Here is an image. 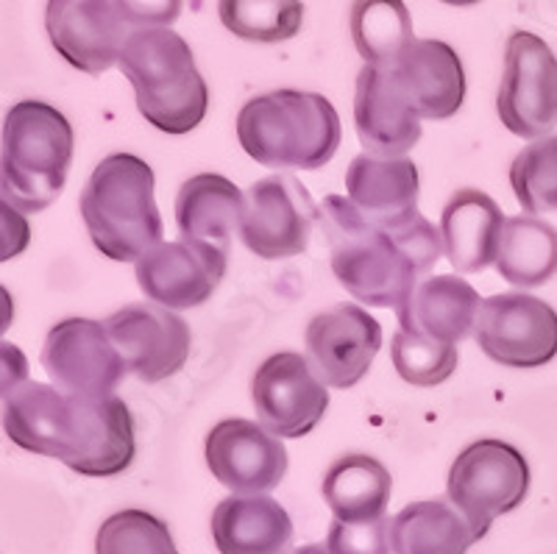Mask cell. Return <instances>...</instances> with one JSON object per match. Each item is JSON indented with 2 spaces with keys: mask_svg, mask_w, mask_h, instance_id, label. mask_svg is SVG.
<instances>
[{
  "mask_svg": "<svg viewBox=\"0 0 557 554\" xmlns=\"http://www.w3.org/2000/svg\"><path fill=\"white\" fill-rule=\"evenodd\" d=\"M393 477L371 454H343L323 477V502L337 521L371 524L385 518Z\"/></svg>",
  "mask_w": 557,
  "mask_h": 554,
  "instance_id": "cell-25",
  "label": "cell"
},
{
  "mask_svg": "<svg viewBox=\"0 0 557 554\" xmlns=\"http://www.w3.org/2000/svg\"><path fill=\"white\" fill-rule=\"evenodd\" d=\"M45 28L59 57L87 76L121 64L134 34L112 0H48Z\"/></svg>",
  "mask_w": 557,
  "mask_h": 554,
  "instance_id": "cell-14",
  "label": "cell"
},
{
  "mask_svg": "<svg viewBox=\"0 0 557 554\" xmlns=\"http://www.w3.org/2000/svg\"><path fill=\"white\" fill-rule=\"evenodd\" d=\"M9 441L53 457L82 477H117L134 463V416L117 396H70L57 384L23 382L3 393Z\"/></svg>",
  "mask_w": 557,
  "mask_h": 554,
  "instance_id": "cell-1",
  "label": "cell"
},
{
  "mask_svg": "<svg viewBox=\"0 0 557 554\" xmlns=\"http://www.w3.org/2000/svg\"><path fill=\"white\" fill-rule=\"evenodd\" d=\"M393 366L412 387H437L460 366V352L451 343L426 341L416 334L396 332L391 341Z\"/></svg>",
  "mask_w": 557,
  "mask_h": 554,
  "instance_id": "cell-32",
  "label": "cell"
},
{
  "mask_svg": "<svg viewBox=\"0 0 557 554\" xmlns=\"http://www.w3.org/2000/svg\"><path fill=\"white\" fill-rule=\"evenodd\" d=\"M212 541L221 554H287L293 521L265 493L228 496L212 513Z\"/></svg>",
  "mask_w": 557,
  "mask_h": 554,
  "instance_id": "cell-23",
  "label": "cell"
},
{
  "mask_svg": "<svg viewBox=\"0 0 557 554\" xmlns=\"http://www.w3.org/2000/svg\"><path fill=\"white\" fill-rule=\"evenodd\" d=\"M396 554H466L480 535L449 498L407 504L391 521Z\"/></svg>",
  "mask_w": 557,
  "mask_h": 554,
  "instance_id": "cell-26",
  "label": "cell"
},
{
  "mask_svg": "<svg viewBox=\"0 0 557 554\" xmlns=\"http://www.w3.org/2000/svg\"><path fill=\"white\" fill-rule=\"evenodd\" d=\"M348 26L366 64L391 67L416 42L405 0H355Z\"/></svg>",
  "mask_w": 557,
  "mask_h": 554,
  "instance_id": "cell-28",
  "label": "cell"
},
{
  "mask_svg": "<svg viewBox=\"0 0 557 554\" xmlns=\"http://www.w3.org/2000/svg\"><path fill=\"white\" fill-rule=\"evenodd\" d=\"M480 293L462 276H430L396 309L401 332L437 343H462L474 332L480 316Z\"/></svg>",
  "mask_w": 557,
  "mask_h": 554,
  "instance_id": "cell-21",
  "label": "cell"
},
{
  "mask_svg": "<svg viewBox=\"0 0 557 554\" xmlns=\"http://www.w3.org/2000/svg\"><path fill=\"white\" fill-rule=\"evenodd\" d=\"M218 17L235 37L248 42H285L301 32V0H218Z\"/></svg>",
  "mask_w": 557,
  "mask_h": 554,
  "instance_id": "cell-29",
  "label": "cell"
},
{
  "mask_svg": "<svg viewBox=\"0 0 557 554\" xmlns=\"http://www.w3.org/2000/svg\"><path fill=\"white\" fill-rule=\"evenodd\" d=\"M321 226L332 251V273L348 296L368 307L399 309L421 284L418 279L446 254L444 237L424 214H416L405 229L385 232L343 196L323 198Z\"/></svg>",
  "mask_w": 557,
  "mask_h": 554,
  "instance_id": "cell-2",
  "label": "cell"
},
{
  "mask_svg": "<svg viewBox=\"0 0 557 554\" xmlns=\"http://www.w3.org/2000/svg\"><path fill=\"white\" fill-rule=\"evenodd\" d=\"M103 323L126 359L128 373L148 384L176 377L190 357V327L168 307L146 301L126 304Z\"/></svg>",
  "mask_w": 557,
  "mask_h": 554,
  "instance_id": "cell-13",
  "label": "cell"
},
{
  "mask_svg": "<svg viewBox=\"0 0 557 554\" xmlns=\"http://www.w3.org/2000/svg\"><path fill=\"white\" fill-rule=\"evenodd\" d=\"M251 402L262 427L276 438H305L330 407V384L298 352L268 357L251 379Z\"/></svg>",
  "mask_w": 557,
  "mask_h": 554,
  "instance_id": "cell-12",
  "label": "cell"
},
{
  "mask_svg": "<svg viewBox=\"0 0 557 554\" xmlns=\"http://www.w3.org/2000/svg\"><path fill=\"white\" fill-rule=\"evenodd\" d=\"M237 139L273 171H318L341 146V118L330 98L301 89L257 95L237 114Z\"/></svg>",
  "mask_w": 557,
  "mask_h": 554,
  "instance_id": "cell-3",
  "label": "cell"
},
{
  "mask_svg": "<svg viewBox=\"0 0 557 554\" xmlns=\"http://www.w3.org/2000/svg\"><path fill=\"white\" fill-rule=\"evenodd\" d=\"M112 3L134 32L173 26L184 7V0H112Z\"/></svg>",
  "mask_w": 557,
  "mask_h": 554,
  "instance_id": "cell-34",
  "label": "cell"
},
{
  "mask_svg": "<svg viewBox=\"0 0 557 554\" xmlns=\"http://www.w3.org/2000/svg\"><path fill=\"white\" fill-rule=\"evenodd\" d=\"M293 554H332V552L326 546H321V543H310V546L296 549V552H293Z\"/></svg>",
  "mask_w": 557,
  "mask_h": 554,
  "instance_id": "cell-35",
  "label": "cell"
},
{
  "mask_svg": "<svg viewBox=\"0 0 557 554\" xmlns=\"http://www.w3.org/2000/svg\"><path fill=\"white\" fill-rule=\"evenodd\" d=\"M346 193L368 223L396 232L418 214V168L407 157L360 153L348 164Z\"/></svg>",
  "mask_w": 557,
  "mask_h": 554,
  "instance_id": "cell-19",
  "label": "cell"
},
{
  "mask_svg": "<svg viewBox=\"0 0 557 554\" xmlns=\"http://www.w3.org/2000/svg\"><path fill=\"white\" fill-rule=\"evenodd\" d=\"M315 221H321V207H315L310 189L298 178L278 173L246 189L237 234L257 257L290 259L307 251Z\"/></svg>",
  "mask_w": 557,
  "mask_h": 554,
  "instance_id": "cell-9",
  "label": "cell"
},
{
  "mask_svg": "<svg viewBox=\"0 0 557 554\" xmlns=\"http://www.w3.org/2000/svg\"><path fill=\"white\" fill-rule=\"evenodd\" d=\"M92 246L114 262H139L162 243V214L153 201L146 159L112 153L98 164L78 198Z\"/></svg>",
  "mask_w": 557,
  "mask_h": 554,
  "instance_id": "cell-4",
  "label": "cell"
},
{
  "mask_svg": "<svg viewBox=\"0 0 557 554\" xmlns=\"http://www.w3.org/2000/svg\"><path fill=\"white\" fill-rule=\"evenodd\" d=\"M307 359L330 387L348 391L368 371L382 348V327L357 304H335L310 321Z\"/></svg>",
  "mask_w": 557,
  "mask_h": 554,
  "instance_id": "cell-16",
  "label": "cell"
},
{
  "mask_svg": "<svg viewBox=\"0 0 557 554\" xmlns=\"http://www.w3.org/2000/svg\"><path fill=\"white\" fill-rule=\"evenodd\" d=\"M246 193L218 173H198L182 184L176 196V226L184 239L226 248L240 232Z\"/></svg>",
  "mask_w": 557,
  "mask_h": 554,
  "instance_id": "cell-24",
  "label": "cell"
},
{
  "mask_svg": "<svg viewBox=\"0 0 557 554\" xmlns=\"http://www.w3.org/2000/svg\"><path fill=\"white\" fill-rule=\"evenodd\" d=\"M510 187L524 212H557V134L532 139L513 159Z\"/></svg>",
  "mask_w": 557,
  "mask_h": 554,
  "instance_id": "cell-30",
  "label": "cell"
},
{
  "mask_svg": "<svg viewBox=\"0 0 557 554\" xmlns=\"http://www.w3.org/2000/svg\"><path fill=\"white\" fill-rule=\"evenodd\" d=\"M139 114L165 134H187L207 118L209 87L187 39L171 28L134 32L121 57Z\"/></svg>",
  "mask_w": 557,
  "mask_h": 554,
  "instance_id": "cell-6",
  "label": "cell"
},
{
  "mask_svg": "<svg viewBox=\"0 0 557 554\" xmlns=\"http://www.w3.org/2000/svg\"><path fill=\"white\" fill-rule=\"evenodd\" d=\"M212 477L237 496L268 493L285 479L287 448L262 423L226 418L215 423L203 443Z\"/></svg>",
  "mask_w": 557,
  "mask_h": 554,
  "instance_id": "cell-15",
  "label": "cell"
},
{
  "mask_svg": "<svg viewBox=\"0 0 557 554\" xmlns=\"http://www.w3.org/2000/svg\"><path fill=\"white\" fill-rule=\"evenodd\" d=\"M441 3H446V7L466 9V7H474V3H480V0H441Z\"/></svg>",
  "mask_w": 557,
  "mask_h": 554,
  "instance_id": "cell-36",
  "label": "cell"
},
{
  "mask_svg": "<svg viewBox=\"0 0 557 554\" xmlns=\"http://www.w3.org/2000/svg\"><path fill=\"white\" fill-rule=\"evenodd\" d=\"M474 341L505 368H541L557 357V312L544 298L499 293L482 301Z\"/></svg>",
  "mask_w": 557,
  "mask_h": 554,
  "instance_id": "cell-11",
  "label": "cell"
},
{
  "mask_svg": "<svg viewBox=\"0 0 557 554\" xmlns=\"http://www.w3.org/2000/svg\"><path fill=\"white\" fill-rule=\"evenodd\" d=\"M73 126L45 101L14 103L3 120L0 193L20 212H42L62 196L73 164Z\"/></svg>",
  "mask_w": 557,
  "mask_h": 554,
  "instance_id": "cell-5",
  "label": "cell"
},
{
  "mask_svg": "<svg viewBox=\"0 0 557 554\" xmlns=\"http://www.w3.org/2000/svg\"><path fill=\"white\" fill-rule=\"evenodd\" d=\"M496 112L521 139L549 137L557 126V57L530 32H513L505 45Z\"/></svg>",
  "mask_w": 557,
  "mask_h": 554,
  "instance_id": "cell-8",
  "label": "cell"
},
{
  "mask_svg": "<svg viewBox=\"0 0 557 554\" xmlns=\"http://www.w3.org/2000/svg\"><path fill=\"white\" fill-rule=\"evenodd\" d=\"M505 214L487 193L474 187L457 189L441 214V237L446 259L460 273H480L496 264Z\"/></svg>",
  "mask_w": 557,
  "mask_h": 554,
  "instance_id": "cell-22",
  "label": "cell"
},
{
  "mask_svg": "<svg viewBox=\"0 0 557 554\" xmlns=\"http://www.w3.org/2000/svg\"><path fill=\"white\" fill-rule=\"evenodd\" d=\"M326 549L332 554H391V521L387 518L371 524L335 521L330 527Z\"/></svg>",
  "mask_w": 557,
  "mask_h": 554,
  "instance_id": "cell-33",
  "label": "cell"
},
{
  "mask_svg": "<svg viewBox=\"0 0 557 554\" xmlns=\"http://www.w3.org/2000/svg\"><path fill=\"white\" fill-rule=\"evenodd\" d=\"M39 362L48 379L70 396H114L128 373L107 323L89 318L59 321L45 337Z\"/></svg>",
  "mask_w": 557,
  "mask_h": 554,
  "instance_id": "cell-10",
  "label": "cell"
},
{
  "mask_svg": "<svg viewBox=\"0 0 557 554\" xmlns=\"http://www.w3.org/2000/svg\"><path fill=\"white\" fill-rule=\"evenodd\" d=\"M530 479V463L519 448L487 438L457 454L446 482V498L469 518L476 535L485 538L494 518L524 504Z\"/></svg>",
  "mask_w": 557,
  "mask_h": 554,
  "instance_id": "cell-7",
  "label": "cell"
},
{
  "mask_svg": "<svg viewBox=\"0 0 557 554\" xmlns=\"http://www.w3.org/2000/svg\"><path fill=\"white\" fill-rule=\"evenodd\" d=\"M355 126L366 153L399 159L421 139V114L391 67L362 64L355 89Z\"/></svg>",
  "mask_w": 557,
  "mask_h": 554,
  "instance_id": "cell-18",
  "label": "cell"
},
{
  "mask_svg": "<svg viewBox=\"0 0 557 554\" xmlns=\"http://www.w3.org/2000/svg\"><path fill=\"white\" fill-rule=\"evenodd\" d=\"M96 554H178L165 521L146 510H121L101 524Z\"/></svg>",
  "mask_w": 557,
  "mask_h": 554,
  "instance_id": "cell-31",
  "label": "cell"
},
{
  "mask_svg": "<svg viewBox=\"0 0 557 554\" xmlns=\"http://www.w3.org/2000/svg\"><path fill=\"white\" fill-rule=\"evenodd\" d=\"M391 70L424 120H449L466 101V70L451 45L416 39Z\"/></svg>",
  "mask_w": 557,
  "mask_h": 554,
  "instance_id": "cell-20",
  "label": "cell"
},
{
  "mask_svg": "<svg viewBox=\"0 0 557 554\" xmlns=\"http://www.w3.org/2000/svg\"><path fill=\"white\" fill-rule=\"evenodd\" d=\"M496 271L516 287H541L557 273V229L535 214L507 218Z\"/></svg>",
  "mask_w": 557,
  "mask_h": 554,
  "instance_id": "cell-27",
  "label": "cell"
},
{
  "mask_svg": "<svg viewBox=\"0 0 557 554\" xmlns=\"http://www.w3.org/2000/svg\"><path fill=\"white\" fill-rule=\"evenodd\" d=\"M226 248L173 239L159 243L137 262V284L153 304L168 309L201 307L226 276Z\"/></svg>",
  "mask_w": 557,
  "mask_h": 554,
  "instance_id": "cell-17",
  "label": "cell"
}]
</instances>
